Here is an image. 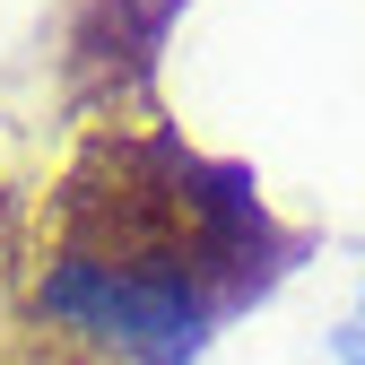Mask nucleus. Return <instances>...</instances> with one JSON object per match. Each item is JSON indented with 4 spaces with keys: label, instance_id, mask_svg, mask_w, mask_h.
Segmentation results:
<instances>
[{
    "label": "nucleus",
    "instance_id": "obj_1",
    "mask_svg": "<svg viewBox=\"0 0 365 365\" xmlns=\"http://www.w3.org/2000/svg\"><path fill=\"white\" fill-rule=\"evenodd\" d=\"M287 261L296 235L244 165L157 122H96L43 192L26 331L43 365H192Z\"/></svg>",
    "mask_w": 365,
    "mask_h": 365
},
{
    "label": "nucleus",
    "instance_id": "obj_2",
    "mask_svg": "<svg viewBox=\"0 0 365 365\" xmlns=\"http://www.w3.org/2000/svg\"><path fill=\"white\" fill-rule=\"evenodd\" d=\"M331 365H365V279H356V296H348V322H339V339H331Z\"/></svg>",
    "mask_w": 365,
    "mask_h": 365
}]
</instances>
